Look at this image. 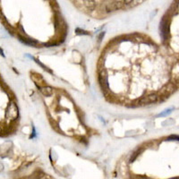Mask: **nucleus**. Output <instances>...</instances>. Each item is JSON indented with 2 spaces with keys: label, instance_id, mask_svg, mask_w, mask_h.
Segmentation results:
<instances>
[{
  "label": "nucleus",
  "instance_id": "1",
  "mask_svg": "<svg viewBox=\"0 0 179 179\" xmlns=\"http://www.w3.org/2000/svg\"><path fill=\"white\" fill-rule=\"evenodd\" d=\"M158 100V97L157 95L151 94V95H149V96H147V97L142 98L141 100H139V104H151V103H155Z\"/></svg>",
  "mask_w": 179,
  "mask_h": 179
},
{
  "label": "nucleus",
  "instance_id": "2",
  "mask_svg": "<svg viewBox=\"0 0 179 179\" xmlns=\"http://www.w3.org/2000/svg\"><path fill=\"white\" fill-rule=\"evenodd\" d=\"M40 91L42 92L43 95L47 96V97H48V96H50L53 92L52 89H51L50 87H44V88H41V89H40Z\"/></svg>",
  "mask_w": 179,
  "mask_h": 179
},
{
  "label": "nucleus",
  "instance_id": "3",
  "mask_svg": "<svg viewBox=\"0 0 179 179\" xmlns=\"http://www.w3.org/2000/svg\"><path fill=\"white\" fill-rule=\"evenodd\" d=\"M172 109H168V110H166V112H164V113H162V114H159L158 117H163V116H165V115H167V114H168V113H170V111H171Z\"/></svg>",
  "mask_w": 179,
  "mask_h": 179
},
{
  "label": "nucleus",
  "instance_id": "4",
  "mask_svg": "<svg viewBox=\"0 0 179 179\" xmlns=\"http://www.w3.org/2000/svg\"><path fill=\"white\" fill-rule=\"evenodd\" d=\"M133 2V0H124V3L125 4H130V3H132Z\"/></svg>",
  "mask_w": 179,
  "mask_h": 179
}]
</instances>
